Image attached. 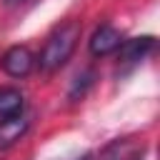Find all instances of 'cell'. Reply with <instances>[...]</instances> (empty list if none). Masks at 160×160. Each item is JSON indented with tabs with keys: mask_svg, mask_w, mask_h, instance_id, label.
Segmentation results:
<instances>
[{
	"mask_svg": "<svg viewBox=\"0 0 160 160\" xmlns=\"http://www.w3.org/2000/svg\"><path fill=\"white\" fill-rule=\"evenodd\" d=\"M80 32H82V25H80L78 20H65V22H60V25L48 35V40H45V45H42V50H40V58H35L38 65H40V70H45V72L60 70V68L72 58V52H75V48H78V40H80Z\"/></svg>",
	"mask_w": 160,
	"mask_h": 160,
	"instance_id": "1",
	"label": "cell"
},
{
	"mask_svg": "<svg viewBox=\"0 0 160 160\" xmlns=\"http://www.w3.org/2000/svg\"><path fill=\"white\" fill-rule=\"evenodd\" d=\"M0 68L10 75V78H25L32 68H35V55L30 48L25 45H12L2 52L0 58Z\"/></svg>",
	"mask_w": 160,
	"mask_h": 160,
	"instance_id": "2",
	"label": "cell"
},
{
	"mask_svg": "<svg viewBox=\"0 0 160 160\" xmlns=\"http://www.w3.org/2000/svg\"><path fill=\"white\" fill-rule=\"evenodd\" d=\"M142 148L145 145L138 138H115L98 152V160H140Z\"/></svg>",
	"mask_w": 160,
	"mask_h": 160,
	"instance_id": "3",
	"label": "cell"
},
{
	"mask_svg": "<svg viewBox=\"0 0 160 160\" xmlns=\"http://www.w3.org/2000/svg\"><path fill=\"white\" fill-rule=\"evenodd\" d=\"M120 45H122V32L115 25H100L92 32V38L88 40L90 55H95V58H105V55L115 52Z\"/></svg>",
	"mask_w": 160,
	"mask_h": 160,
	"instance_id": "4",
	"label": "cell"
},
{
	"mask_svg": "<svg viewBox=\"0 0 160 160\" xmlns=\"http://www.w3.org/2000/svg\"><path fill=\"white\" fill-rule=\"evenodd\" d=\"M155 48V38L152 35H140V38H130V40H122V45L118 48L120 50V62L125 65H135L140 60H145Z\"/></svg>",
	"mask_w": 160,
	"mask_h": 160,
	"instance_id": "5",
	"label": "cell"
},
{
	"mask_svg": "<svg viewBox=\"0 0 160 160\" xmlns=\"http://www.w3.org/2000/svg\"><path fill=\"white\" fill-rule=\"evenodd\" d=\"M30 122L22 118V115H15V118H2L0 120V148H10L15 145L25 132H28Z\"/></svg>",
	"mask_w": 160,
	"mask_h": 160,
	"instance_id": "6",
	"label": "cell"
},
{
	"mask_svg": "<svg viewBox=\"0 0 160 160\" xmlns=\"http://www.w3.org/2000/svg\"><path fill=\"white\" fill-rule=\"evenodd\" d=\"M25 108V98L18 88H0V118H15Z\"/></svg>",
	"mask_w": 160,
	"mask_h": 160,
	"instance_id": "7",
	"label": "cell"
},
{
	"mask_svg": "<svg viewBox=\"0 0 160 160\" xmlns=\"http://www.w3.org/2000/svg\"><path fill=\"white\" fill-rule=\"evenodd\" d=\"M20 2H28V0H5L8 8H15V5H20Z\"/></svg>",
	"mask_w": 160,
	"mask_h": 160,
	"instance_id": "8",
	"label": "cell"
},
{
	"mask_svg": "<svg viewBox=\"0 0 160 160\" xmlns=\"http://www.w3.org/2000/svg\"><path fill=\"white\" fill-rule=\"evenodd\" d=\"M80 160H90V155H82V158H80Z\"/></svg>",
	"mask_w": 160,
	"mask_h": 160,
	"instance_id": "9",
	"label": "cell"
}]
</instances>
